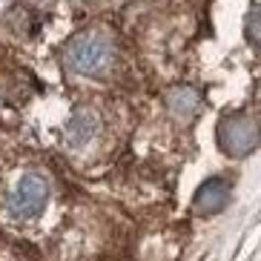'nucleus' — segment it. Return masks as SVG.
Masks as SVG:
<instances>
[{"instance_id": "4", "label": "nucleus", "mask_w": 261, "mask_h": 261, "mask_svg": "<svg viewBox=\"0 0 261 261\" xmlns=\"http://www.w3.org/2000/svg\"><path fill=\"white\" fill-rule=\"evenodd\" d=\"M164 107L178 123H190L198 118L204 100H201V92L195 86H187V84H178L172 89L164 92Z\"/></svg>"}, {"instance_id": "2", "label": "nucleus", "mask_w": 261, "mask_h": 261, "mask_svg": "<svg viewBox=\"0 0 261 261\" xmlns=\"http://www.w3.org/2000/svg\"><path fill=\"white\" fill-rule=\"evenodd\" d=\"M215 141L224 155L247 158L261 144V121L253 112H227L215 126Z\"/></svg>"}, {"instance_id": "3", "label": "nucleus", "mask_w": 261, "mask_h": 261, "mask_svg": "<svg viewBox=\"0 0 261 261\" xmlns=\"http://www.w3.org/2000/svg\"><path fill=\"white\" fill-rule=\"evenodd\" d=\"M49 204V181L40 172H26L15 184V190L9 192L6 210L15 218H35L46 210Z\"/></svg>"}, {"instance_id": "7", "label": "nucleus", "mask_w": 261, "mask_h": 261, "mask_svg": "<svg viewBox=\"0 0 261 261\" xmlns=\"http://www.w3.org/2000/svg\"><path fill=\"white\" fill-rule=\"evenodd\" d=\"M244 35L255 49H261V3H253L244 17Z\"/></svg>"}, {"instance_id": "1", "label": "nucleus", "mask_w": 261, "mask_h": 261, "mask_svg": "<svg viewBox=\"0 0 261 261\" xmlns=\"http://www.w3.org/2000/svg\"><path fill=\"white\" fill-rule=\"evenodd\" d=\"M118 58L115 38L107 29H84L63 46V66L72 75L100 77L112 69Z\"/></svg>"}, {"instance_id": "5", "label": "nucleus", "mask_w": 261, "mask_h": 261, "mask_svg": "<svg viewBox=\"0 0 261 261\" xmlns=\"http://www.w3.org/2000/svg\"><path fill=\"white\" fill-rule=\"evenodd\" d=\"M230 181L227 178H207L204 184L195 190L192 198V210L198 215H215L230 204Z\"/></svg>"}, {"instance_id": "6", "label": "nucleus", "mask_w": 261, "mask_h": 261, "mask_svg": "<svg viewBox=\"0 0 261 261\" xmlns=\"http://www.w3.org/2000/svg\"><path fill=\"white\" fill-rule=\"evenodd\" d=\"M98 135V115H95L92 109H75V115L66 121V129H63V138L72 149H81L86 146L89 141Z\"/></svg>"}]
</instances>
